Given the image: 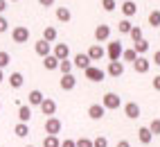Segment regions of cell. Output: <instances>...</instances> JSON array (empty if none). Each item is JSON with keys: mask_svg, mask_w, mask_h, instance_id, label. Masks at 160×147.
<instances>
[{"mask_svg": "<svg viewBox=\"0 0 160 147\" xmlns=\"http://www.w3.org/2000/svg\"><path fill=\"white\" fill-rule=\"evenodd\" d=\"M120 104H122V100H120L117 93H106V95L102 97V107L106 111H117V109H120Z\"/></svg>", "mask_w": 160, "mask_h": 147, "instance_id": "6da1fadb", "label": "cell"}, {"mask_svg": "<svg viewBox=\"0 0 160 147\" xmlns=\"http://www.w3.org/2000/svg\"><path fill=\"white\" fill-rule=\"evenodd\" d=\"M122 52L124 48L120 41H111L108 48H106V57H108V61H122Z\"/></svg>", "mask_w": 160, "mask_h": 147, "instance_id": "7a4b0ae2", "label": "cell"}, {"mask_svg": "<svg viewBox=\"0 0 160 147\" xmlns=\"http://www.w3.org/2000/svg\"><path fill=\"white\" fill-rule=\"evenodd\" d=\"M61 129H63V122L57 118V115H52V118L45 120V134L48 136H59Z\"/></svg>", "mask_w": 160, "mask_h": 147, "instance_id": "3957f363", "label": "cell"}, {"mask_svg": "<svg viewBox=\"0 0 160 147\" xmlns=\"http://www.w3.org/2000/svg\"><path fill=\"white\" fill-rule=\"evenodd\" d=\"M12 39H14V43H27V41H29V27L16 25L12 29Z\"/></svg>", "mask_w": 160, "mask_h": 147, "instance_id": "277c9868", "label": "cell"}, {"mask_svg": "<svg viewBox=\"0 0 160 147\" xmlns=\"http://www.w3.org/2000/svg\"><path fill=\"white\" fill-rule=\"evenodd\" d=\"M83 75H86V79H90V81H104L106 70H102V68H97V66H90V68L83 70Z\"/></svg>", "mask_w": 160, "mask_h": 147, "instance_id": "5b68a950", "label": "cell"}, {"mask_svg": "<svg viewBox=\"0 0 160 147\" xmlns=\"http://www.w3.org/2000/svg\"><path fill=\"white\" fill-rule=\"evenodd\" d=\"M34 50H36V55H38L41 59H45V57L52 55V43H48V41H43V39H38L36 43H34Z\"/></svg>", "mask_w": 160, "mask_h": 147, "instance_id": "8992f818", "label": "cell"}, {"mask_svg": "<svg viewBox=\"0 0 160 147\" xmlns=\"http://www.w3.org/2000/svg\"><path fill=\"white\" fill-rule=\"evenodd\" d=\"M86 55L90 57V61H102V59L106 57V50H104L99 43H92V45L88 48V52H86Z\"/></svg>", "mask_w": 160, "mask_h": 147, "instance_id": "52a82bcc", "label": "cell"}, {"mask_svg": "<svg viewBox=\"0 0 160 147\" xmlns=\"http://www.w3.org/2000/svg\"><path fill=\"white\" fill-rule=\"evenodd\" d=\"M72 66H74V68H79V70H86V68H90L92 64H90V57H88V55L79 52V55H74V59H72Z\"/></svg>", "mask_w": 160, "mask_h": 147, "instance_id": "ba28073f", "label": "cell"}, {"mask_svg": "<svg viewBox=\"0 0 160 147\" xmlns=\"http://www.w3.org/2000/svg\"><path fill=\"white\" fill-rule=\"evenodd\" d=\"M106 75H111V77H122V75H124V64H122V61H108Z\"/></svg>", "mask_w": 160, "mask_h": 147, "instance_id": "9c48e42d", "label": "cell"}, {"mask_svg": "<svg viewBox=\"0 0 160 147\" xmlns=\"http://www.w3.org/2000/svg\"><path fill=\"white\" fill-rule=\"evenodd\" d=\"M133 68H135L138 75H144V72H149V68H151V61H149L147 57H138L133 61Z\"/></svg>", "mask_w": 160, "mask_h": 147, "instance_id": "30bf717a", "label": "cell"}, {"mask_svg": "<svg viewBox=\"0 0 160 147\" xmlns=\"http://www.w3.org/2000/svg\"><path fill=\"white\" fill-rule=\"evenodd\" d=\"M111 39V25H97L95 27V41L102 43V41H108Z\"/></svg>", "mask_w": 160, "mask_h": 147, "instance_id": "8fae6325", "label": "cell"}, {"mask_svg": "<svg viewBox=\"0 0 160 147\" xmlns=\"http://www.w3.org/2000/svg\"><path fill=\"white\" fill-rule=\"evenodd\" d=\"M52 55H54L59 61L68 59V57H70V48H68V43H57L54 48H52Z\"/></svg>", "mask_w": 160, "mask_h": 147, "instance_id": "7c38bea8", "label": "cell"}, {"mask_svg": "<svg viewBox=\"0 0 160 147\" xmlns=\"http://www.w3.org/2000/svg\"><path fill=\"white\" fill-rule=\"evenodd\" d=\"M41 111H43V115L52 118V115L57 113V102H54V100H50V97H45L43 102H41Z\"/></svg>", "mask_w": 160, "mask_h": 147, "instance_id": "4fadbf2b", "label": "cell"}, {"mask_svg": "<svg viewBox=\"0 0 160 147\" xmlns=\"http://www.w3.org/2000/svg\"><path fill=\"white\" fill-rule=\"evenodd\" d=\"M45 100V95L41 93L38 88H34V91H29V95H27V102H29V107H41V102Z\"/></svg>", "mask_w": 160, "mask_h": 147, "instance_id": "5bb4252c", "label": "cell"}, {"mask_svg": "<svg viewBox=\"0 0 160 147\" xmlns=\"http://www.w3.org/2000/svg\"><path fill=\"white\" fill-rule=\"evenodd\" d=\"M122 14H124V18H131V16H135L138 14V5L133 3V0H126V3H122Z\"/></svg>", "mask_w": 160, "mask_h": 147, "instance_id": "9a60e30c", "label": "cell"}, {"mask_svg": "<svg viewBox=\"0 0 160 147\" xmlns=\"http://www.w3.org/2000/svg\"><path fill=\"white\" fill-rule=\"evenodd\" d=\"M124 113H126V118L135 120V118H140V107H138L135 102H126L124 104Z\"/></svg>", "mask_w": 160, "mask_h": 147, "instance_id": "2e32d148", "label": "cell"}, {"mask_svg": "<svg viewBox=\"0 0 160 147\" xmlns=\"http://www.w3.org/2000/svg\"><path fill=\"white\" fill-rule=\"evenodd\" d=\"M104 113H106V109L102 107V104H90V107H88V115L92 120H102Z\"/></svg>", "mask_w": 160, "mask_h": 147, "instance_id": "e0dca14e", "label": "cell"}, {"mask_svg": "<svg viewBox=\"0 0 160 147\" xmlns=\"http://www.w3.org/2000/svg\"><path fill=\"white\" fill-rule=\"evenodd\" d=\"M61 88L63 91H72L74 86H77V79H74V75H61Z\"/></svg>", "mask_w": 160, "mask_h": 147, "instance_id": "ac0fdd59", "label": "cell"}, {"mask_svg": "<svg viewBox=\"0 0 160 147\" xmlns=\"http://www.w3.org/2000/svg\"><path fill=\"white\" fill-rule=\"evenodd\" d=\"M29 118H32V107H27V104H20L18 107V122H29Z\"/></svg>", "mask_w": 160, "mask_h": 147, "instance_id": "d6986e66", "label": "cell"}, {"mask_svg": "<svg viewBox=\"0 0 160 147\" xmlns=\"http://www.w3.org/2000/svg\"><path fill=\"white\" fill-rule=\"evenodd\" d=\"M138 138H140L142 145H149L153 140V136H151V131H149V127H140V129H138Z\"/></svg>", "mask_w": 160, "mask_h": 147, "instance_id": "ffe728a7", "label": "cell"}, {"mask_svg": "<svg viewBox=\"0 0 160 147\" xmlns=\"http://www.w3.org/2000/svg\"><path fill=\"white\" fill-rule=\"evenodd\" d=\"M25 84V77L20 75V72H12V75H9V86L12 88H20Z\"/></svg>", "mask_w": 160, "mask_h": 147, "instance_id": "44dd1931", "label": "cell"}, {"mask_svg": "<svg viewBox=\"0 0 160 147\" xmlns=\"http://www.w3.org/2000/svg\"><path fill=\"white\" fill-rule=\"evenodd\" d=\"M57 18L61 20V23H68V20L72 18V12L68 7H57Z\"/></svg>", "mask_w": 160, "mask_h": 147, "instance_id": "7402d4cb", "label": "cell"}, {"mask_svg": "<svg viewBox=\"0 0 160 147\" xmlns=\"http://www.w3.org/2000/svg\"><path fill=\"white\" fill-rule=\"evenodd\" d=\"M57 36H59V32H57V27H45L43 29V41H48V43H52V41H57Z\"/></svg>", "mask_w": 160, "mask_h": 147, "instance_id": "603a6c76", "label": "cell"}, {"mask_svg": "<svg viewBox=\"0 0 160 147\" xmlns=\"http://www.w3.org/2000/svg\"><path fill=\"white\" fill-rule=\"evenodd\" d=\"M14 134L18 136V138H27V136H29V127H27L25 122H18L16 127H14Z\"/></svg>", "mask_w": 160, "mask_h": 147, "instance_id": "cb8c5ba5", "label": "cell"}, {"mask_svg": "<svg viewBox=\"0 0 160 147\" xmlns=\"http://www.w3.org/2000/svg\"><path fill=\"white\" fill-rule=\"evenodd\" d=\"M133 50L138 52V57H142L144 52H149V41L142 39V41H138V43H133Z\"/></svg>", "mask_w": 160, "mask_h": 147, "instance_id": "d4e9b609", "label": "cell"}, {"mask_svg": "<svg viewBox=\"0 0 160 147\" xmlns=\"http://www.w3.org/2000/svg\"><path fill=\"white\" fill-rule=\"evenodd\" d=\"M43 66H45V70H57L59 68V59L54 55H50V57L43 59Z\"/></svg>", "mask_w": 160, "mask_h": 147, "instance_id": "484cf974", "label": "cell"}, {"mask_svg": "<svg viewBox=\"0 0 160 147\" xmlns=\"http://www.w3.org/2000/svg\"><path fill=\"white\" fill-rule=\"evenodd\" d=\"M133 29V25H131V20L129 18H122L120 23H117V32H122V34H129Z\"/></svg>", "mask_w": 160, "mask_h": 147, "instance_id": "4316f807", "label": "cell"}, {"mask_svg": "<svg viewBox=\"0 0 160 147\" xmlns=\"http://www.w3.org/2000/svg\"><path fill=\"white\" fill-rule=\"evenodd\" d=\"M72 61H68V59H63V61H59V70H61V75H72Z\"/></svg>", "mask_w": 160, "mask_h": 147, "instance_id": "83f0119b", "label": "cell"}, {"mask_svg": "<svg viewBox=\"0 0 160 147\" xmlns=\"http://www.w3.org/2000/svg\"><path fill=\"white\" fill-rule=\"evenodd\" d=\"M43 147H61L59 136H45V138H43Z\"/></svg>", "mask_w": 160, "mask_h": 147, "instance_id": "f1b7e54d", "label": "cell"}, {"mask_svg": "<svg viewBox=\"0 0 160 147\" xmlns=\"http://www.w3.org/2000/svg\"><path fill=\"white\" fill-rule=\"evenodd\" d=\"M149 25H151V27H160V12H158V9H153V12L149 14Z\"/></svg>", "mask_w": 160, "mask_h": 147, "instance_id": "f546056e", "label": "cell"}, {"mask_svg": "<svg viewBox=\"0 0 160 147\" xmlns=\"http://www.w3.org/2000/svg\"><path fill=\"white\" fill-rule=\"evenodd\" d=\"M149 131H151V136H160V118H153L149 122Z\"/></svg>", "mask_w": 160, "mask_h": 147, "instance_id": "4dcf8cb0", "label": "cell"}, {"mask_svg": "<svg viewBox=\"0 0 160 147\" xmlns=\"http://www.w3.org/2000/svg\"><path fill=\"white\" fill-rule=\"evenodd\" d=\"M122 59H124V61H131V64H133V61L138 59V52H135L133 48H131V50H124V52H122Z\"/></svg>", "mask_w": 160, "mask_h": 147, "instance_id": "1f68e13d", "label": "cell"}, {"mask_svg": "<svg viewBox=\"0 0 160 147\" xmlns=\"http://www.w3.org/2000/svg\"><path fill=\"white\" fill-rule=\"evenodd\" d=\"M9 61H12V57H9V52L0 50V70H2V68H7V66H9Z\"/></svg>", "mask_w": 160, "mask_h": 147, "instance_id": "d6a6232c", "label": "cell"}, {"mask_svg": "<svg viewBox=\"0 0 160 147\" xmlns=\"http://www.w3.org/2000/svg\"><path fill=\"white\" fill-rule=\"evenodd\" d=\"M129 36H131L133 43H138V41H142V29H140V27H133L131 32H129Z\"/></svg>", "mask_w": 160, "mask_h": 147, "instance_id": "836d02e7", "label": "cell"}, {"mask_svg": "<svg viewBox=\"0 0 160 147\" xmlns=\"http://www.w3.org/2000/svg\"><path fill=\"white\" fill-rule=\"evenodd\" d=\"M102 7L106 9V12H113V9L117 7V0H102Z\"/></svg>", "mask_w": 160, "mask_h": 147, "instance_id": "e575fe53", "label": "cell"}, {"mask_svg": "<svg viewBox=\"0 0 160 147\" xmlns=\"http://www.w3.org/2000/svg\"><path fill=\"white\" fill-rule=\"evenodd\" d=\"M92 147H108V140H106L104 136H97V138L92 140Z\"/></svg>", "mask_w": 160, "mask_h": 147, "instance_id": "d590c367", "label": "cell"}, {"mask_svg": "<svg viewBox=\"0 0 160 147\" xmlns=\"http://www.w3.org/2000/svg\"><path fill=\"white\" fill-rule=\"evenodd\" d=\"M74 145L77 147H92V140L90 138H79V140H74Z\"/></svg>", "mask_w": 160, "mask_h": 147, "instance_id": "8d00e7d4", "label": "cell"}, {"mask_svg": "<svg viewBox=\"0 0 160 147\" xmlns=\"http://www.w3.org/2000/svg\"><path fill=\"white\" fill-rule=\"evenodd\" d=\"M7 29H9V20L5 16H0V34H5Z\"/></svg>", "mask_w": 160, "mask_h": 147, "instance_id": "74e56055", "label": "cell"}, {"mask_svg": "<svg viewBox=\"0 0 160 147\" xmlns=\"http://www.w3.org/2000/svg\"><path fill=\"white\" fill-rule=\"evenodd\" d=\"M61 147H77V145H74L72 138H66V140H61Z\"/></svg>", "mask_w": 160, "mask_h": 147, "instance_id": "f35d334b", "label": "cell"}, {"mask_svg": "<svg viewBox=\"0 0 160 147\" xmlns=\"http://www.w3.org/2000/svg\"><path fill=\"white\" fill-rule=\"evenodd\" d=\"M153 91H158V93H160V75H156V77H153Z\"/></svg>", "mask_w": 160, "mask_h": 147, "instance_id": "ab89813d", "label": "cell"}, {"mask_svg": "<svg viewBox=\"0 0 160 147\" xmlns=\"http://www.w3.org/2000/svg\"><path fill=\"white\" fill-rule=\"evenodd\" d=\"M38 5L41 7H52V5H54V0H38Z\"/></svg>", "mask_w": 160, "mask_h": 147, "instance_id": "60d3db41", "label": "cell"}, {"mask_svg": "<svg viewBox=\"0 0 160 147\" xmlns=\"http://www.w3.org/2000/svg\"><path fill=\"white\" fill-rule=\"evenodd\" d=\"M153 64H156V66H160V50H156V52H153Z\"/></svg>", "mask_w": 160, "mask_h": 147, "instance_id": "b9f144b4", "label": "cell"}, {"mask_svg": "<svg viewBox=\"0 0 160 147\" xmlns=\"http://www.w3.org/2000/svg\"><path fill=\"white\" fill-rule=\"evenodd\" d=\"M7 5H9V3H7V0H0V16H2V12H5V9H7Z\"/></svg>", "mask_w": 160, "mask_h": 147, "instance_id": "7bdbcfd3", "label": "cell"}, {"mask_svg": "<svg viewBox=\"0 0 160 147\" xmlns=\"http://www.w3.org/2000/svg\"><path fill=\"white\" fill-rule=\"evenodd\" d=\"M115 147H131V143H129V140H120Z\"/></svg>", "mask_w": 160, "mask_h": 147, "instance_id": "ee69618b", "label": "cell"}, {"mask_svg": "<svg viewBox=\"0 0 160 147\" xmlns=\"http://www.w3.org/2000/svg\"><path fill=\"white\" fill-rule=\"evenodd\" d=\"M2 79H5V72H2V70H0V81H2Z\"/></svg>", "mask_w": 160, "mask_h": 147, "instance_id": "f6af8a7d", "label": "cell"}, {"mask_svg": "<svg viewBox=\"0 0 160 147\" xmlns=\"http://www.w3.org/2000/svg\"><path fill=\"white\" fill-rule=\"evenodd\" d=\"M7 3H18V0H7Z\"/></svg>", "mask_w": 160, "mask_h": 147, "instance_id": "bcb514c9", "label": "cell"}, {"mask_svg": "<svg viewBox=\"0 0 160 147\" xmlns=\"http://www.w3.org/2000/svg\"><path fill=\"white\" fill-rule=\"evenodd\" d=\"M25 147H34V145H25Z\"/></svg>", "mask_w": 160, "mask_h": 147, "instance_id": "7dc6e473", "label": "cell"}, {"mask_svg": "<svg viewBox=\"0 0 160 147\" xmlns=\"http://www.w3.org/2000/svg\"><path fill=\"white\" fill-rule=\"evenodd\" d=\"M0 109H2V104H0Z\"/></svg>", "mask_w": 160, "mask_h": 147, "instance_id": "c3c4849f", "label": "cell"}, {"mask_svg": "<svg viewBox=\"0 0 160 147\" xmlns=\"http://www.w3.org/2000/svg\"><path fill=\"white\" fill-rule=\"evenodd\" d=\"M122 3H126V0H122Z\"/></svg>", "mask_w": 160, "mask_h": 147, "instance_id": "681fc988", "label": "cell"}]
</instances>
